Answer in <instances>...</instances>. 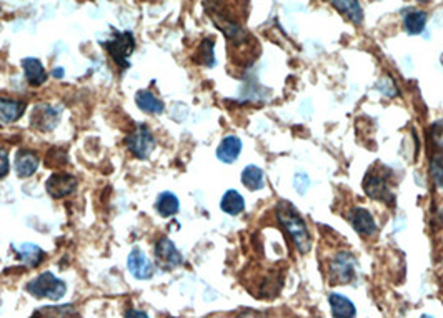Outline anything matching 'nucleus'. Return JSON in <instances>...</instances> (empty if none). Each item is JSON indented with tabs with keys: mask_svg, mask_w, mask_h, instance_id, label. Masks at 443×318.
<instances>
[{
	"mask_svg": "<svg viewBox=\"0 0 443 318\" xmlns=\"http://www.w3.org/2000/svg\"><path fill=\"white\" fill-rule=\"evenodd\" d=\"M277 217L280 223L285 228L287 234L294 240L298 252H300V254H307V252L312 248V238H310L309 228H307V225L303 222V219L297 208H295L290 201L282 200L277 207Z\"/></svg>",
	"mask_w": 443,
	"mask_h": 318,
	"instance_id": "obj_1",
	"label": "nucleus"
},
{
	"mask_svg": "<svg viewBox=\"0 0 443 318\" xmlns=\"http://www.w3.org/2000/svg\"><path fill=\"white\" fill-rule=\"evenodd\" d=\"M390 175L392 170H388L387 167H373L367 172V175L363 178V190L368 197L373 200H380L387 205H394L395 193L392 190L390 185Z\"/></svg>",
	"mask_w": 443,
	"mask_h": 318,
	"instance_id": "obj_2",
	"label": "nucleus"
},
{
	"mask_svg": "<svg viewBox=\"0 0 443 318\" xmlns=\"http://www.w3.org/2000/svg\"><path fill=\"white\" fill-rule=\"evenodd\" d=\"M27 292L35 298H49V300L57 302L67 292V285L50 271H44L32 282L27 283Z\"/></svg>",
	"mask_w": 443,
	"mask_h": 318,
	"instance_id": "obj_3",
	"label": "nucleus"
},
{
	"mask_svg": "<svg viewBox=\"0 0 443 318\" xmlns=\"http://www.w3.org/2000/svg\"><path fill=\"white\" fill-rule=\"evenodd\" d=\"M104 47L112 57V60L119 65L122 71H127L130 67L128 57L132 56L135 49V38L132 32H114V37L104 42Z\"/></svg>",
	"mask_w": 443,
	"mask_h": 318,
	"instance_id": "obj_4",
	"label": "nucleus"
},
{
	"mask_svg": "<svg viewBox=\"0 0 443 318\" xmlns=\"http://www.w3.org/2000/svg\"><path fill=\"white\" fill-rule=\"evenodd\" d=\"M125 145L140 160H147L150 157V154L154 152L155 138L149 127L142 123V125H137V129L128 135Z\"/></svg>",
	"mask_w": 443,
	"mask_h": 318,
	"instance_id": "obj_5",
	"label": "nucleus"
},
{
	"mask_svg": "<svg viewBox=\"0 0 443 318\" xmlns=\"http://www.w3.org/2000/svg\"><path fill=\"white\" fill-rule=\"evenodd\" d=\"M77 185H79V180L70 173H52L47 178L45 188L52 199L60 200L75 192Z\"/></svg>",
	"mask_w": 443,
	"mask_h": 318,
	"instance_id": "obj_6",
	"label": "nucleus"
},
{
	"mask_svg": "<svg viewBox=\"0 0 443 318\" xmlns=\"http://www.w3.org/2000/svg\"><path fill=\"white\" fill-rule=\"evenodd\" d=\"M155 258H157V265L163 270H172L182 263V255L173 245L172 240L160 238L155 245Z\"/></svg>",
	"mask_w": 443,
	"mask_h": 318,
	"instance_id": "obj_7",
	"label": "nucleus"
},
{
	"mask_svg": "<svg viewBox=\"0 0 443 318\" xmlns=\"http://www.w3.org/2000/svg\"><path fill=\"white\" fill-rule=\"evenodd\" d=\"M330 273H332V282H350L353 278V273H355V258L348 252H342L330 265Z\"/></svg>",
	"mask_w": 443,
	"mask_h": 318,
	"instance_id": "obj_8",
	"label": "nucleus"
},
{
	"mask_svg": "<svg viewBox=\"0 0 443 318\" xmlns=\"http://www.w3.org/2000/svg\"><path fill=\"white\" fill-rule=\"evenodd\" d=\"M127 265L130 273L137 280H149V278H152V275H154V265H152L149 257L143 252H140L139 248H134L130 252V255L127 258Z\"/></svg>",
	"mask_w": 443,
	"mask_h": 318,
	"instance_id": "obj_9",
	"label": "nucleus"
},
{
	"mask_svg": "<svg viewBox=\"0 0 443 318\" xmlns=\"http://www.w3.org/2000/svg\"><path fill=\"white\" fill-rule=\"evenodd\" d=\"M348 220L352 223L353 230L361 236H372L376 234V223L370 215V212L365 208H353L348 213Z\"/></svg>",
	"mask_w": 443,
	"mask_h": 318,
	"instance_id": "obj_10",
	"label": "nucleus"
},
{
	"mask_svg": "<svg viewBox=\"0 0 443 318\" xmlns=\"http://www.w3.org/2000/svg\"><path fill=\"white\" fill-rule=\"evenodd\" d=\"M60 114L57 108L50 106H37L32 112V125L40 132H50L56 129Z\"/></svg>",
	"mask_w": 443,
	"mask_h": 318,
	"instance_id": "obj_11",
	"label": "nucleus"
},
{
	"mask_svg": "<svg viewBox=\"0 0 443 318\" xmlns=\"http://www.w3.org/2000/svg\"><path fill=\"white\" fill-rule=\"evenodd\" d=\"M38 155L32 152V150H19L15 154V162H14V169L17 172V175L21 178H29L32 177L38 169Z\"/></svg>",
	"mask_w": 443,
	"mask_h": 318,
	"instance_id": "obj_12",
	"label": "nucleus"
},
{
	"mask_svg": "<svg viewBox=\"0 0 443 318\" xmlns=\"http://www.w3.org/2000/svg\"><path fill=\"white\" fill-rule=\"evenodd\" d=\"M328 2L338 14L344 15L355 25H360L363 22V9L359 0H328Z\"/></svg>",
	"mask_w": 443,
	"mask_h": 318,
	"instance_id": "obj_13",
	"label": "nucleus"
},
{
	"mask_svg": "<svg viewBox=\"0 0 443 318\" xmlns=\"http://www.w3.org/2000/svg\"><path fill=\"white\" fill-rule=\"evenodd\" d=\"M242 152V140L235 135H228L217 147V158L224 164H233Z\"/></svg>",
	"mask_w": 443,
	"mask_h": 318,
	"instance_id": "obj_14",
	"label": "nucleus"
},
{
	"mask_svg": "<svg viewBox=\"0 0 443 318\" xmlns=\"http://www.w3.org/2000/svg\"><path fill=\"white\" fill-rule=\"evenodd\" d=\"M427 21H429V14L425 10L408 9L403 14V29L408 36H420L425 30Z\"/></svg>",
	"mask_w": 443,
	"mask_h": 318,
	"instance_id": "obj_15",
	"label": "nucleus"
},
{
	"mask_svg": "<svg viewBox=\"0 0 443 318\" xmlns=\"http://www.w3.org/2000/svg\"><path fill=\"white\" fill-rule=\"evenodd\" d=\"M22 67H23V73H25L27 82H29L30 85L38 87V85L45 84L47 72H45L44 65H42L40 60L29 57V59L22 60Z\"/></svg>",
	"mask_w": 443,
	"mask_h": 318,
	"instance_id": "obj_16",
	"label": "nucleus"
},
{
	"mask_svg": "<svg viewBox=\"0 0 443 318\" xmlns=\"http://www.w3.org/2000/svg\"><path fill=\"white\" fill-rule=\"evenodd\" d=\"M25 112V103L19 100L0 99V122L10 123L19 120Z\"/></svg>",
	"mask_w": 443,
	"mask_h": 318,
	"instance_id": "obj_17",
	"label": "nucleus"
},
{
	"mask_svg": "<svg viewBox=\"0 0 443 318\" xmlns=\"http://www.w3.org/2000/svg\"><path fill=\"white\" fill-rule=\"evenodd\" d=\"M135 103H137L140 110L147 112L152 115H160L163 114V102L158 100L152 92L149 90H139L135 94Z\"/></svg>",
	"mask_w": 443,
	"mask_h": 318,
	"instance_id": "obj_18",
	"label": "nucleus"
},
{
	"mask_svg": "<svg viewBox=\"0 0 443 318\" xmlns=\"http://www.w3.org/2000/svg\"><path fill=\"white\" fill-rule=\"evenodd\" d=\"M17 257L21 258L23 265L34 269L44 260V252L37 245H32V243H22L21 247H17Z\"/></svg>",
	"mask_w": 443,
	"mask_h": 318,
	"instance_id": "obj_19",
	"label": "nucleus"
},
{
	"mask_svg": "<svg viewBox=\"0 0 443 318\" xmlns=\"http://www.w3.org/2000/svg\"><path fill=\"white\" fill-rule=\"evenodd\" d=\"M330 306H332L333 317H355L357 310L353 302H350L347 297L340 293H332L328 297Z\"/></svg>",
	"mask_w": 443,
	"mask_h": 318,
	"instance_id": "obj_20",
	"label": "nucleus"
},
{
	"mask_svg": "<svg viewBox=\"0 0 443 318\" xmlns=\"http://www.w3.org/2000/svg\"><path fill=\"white\" fill-rule=\"evenodd\" d=\"M180 208V201H178L177 195L172 192H163L158 195L157 201H155V210L160 213L162 217H173L175 213Z\"/></svg>",
	"mask_w": 443,
	"mask_h": 318,
	"instance_id": "obj_21",
	"label": "nucleus"
},
{
	"mask_svg": "<svg viewBox=\"0 0 443 318\" xmlns=\"http://www.w3.org/2000/svg\"><path fill=\"white\" fill-rule=\"evenodd\" d=\"M220 208L225 213H228V215H239L245 208L243 197L240 195L237 190H228V192H225V195L222 197Z\"/></svg>",
	"mask_w": 443,
	"mask_h": 318,
	"instance_id": "obj_22",
	"label": "nucleus"
},
{
	"mask_svg": "<svg viewBox=\"0 0 443 318\" xmlns=\"http://www.w3.org/2000/svg\"><path fill=\"white\" fill-rule=\"evenodd\" d=\"M242 184L248 190H260L263 188V172L260 167L248 165L242 172Z\"/></svg>",
	"mask_w": 443,
	"mask_h": 318,
	"instance_id": "obj_23",
	"label": "nucleus"
},
{
	"mask_svg": "<svg viewBox=\"0 0 443 318\" xmlns=\"http://www.w3.org/2000/svg\"><path fill=\"white\" fill-rule=\"evenodd\" d=\"M213 47H215V42L212 40V38H205L204 42H202L200 49H198V53H200V57H198V62L204 65H207V67H212V65H215V56H213Z\"/></svg>",
	"mask_w": 443,
	"mask_h": 318,
	"instance_id": "obj_24",
	"label": "nucleus"
},
{
	"mask_svg": "<svg viewBox=\"0 0 443 318\" xmlns=\"http://www.w3.org/2000/svg\"><path fill=\"white\" fill-rule=\"evenodd\" d=\"M430 173L435 185L443 188V152L433 154V157L430 160Z\"/></svg>",
	"mask_w": 443,
	"mask_h": 318,
	"instance_id": "obj_25",
	"label": "nucleus"
},
{
	"mask_svg": "<svg viewBox=\"0 0 443 318\" xmlns=\"http://www.w3.org/2000/svg\"><path fill=\"white\" fill-rule=\"evenodd\" d=\"M430 137L438 149L443 150V120H437L430 125Z\"/></svg>",
	"mask_w": 443,
	"mask_h": 318,
	"instance_id": "obj_26",
	"label": "nucleus"
},
{
	"mask_svg": "<svg viewBox=\"0 0 443 318\" xmlns=\"http://www.w3.org/2000/svg\"><path fill=\"white\" fill-rule=\"evenodd\" d=\"M10 170V160H9V154H7L5 149L0 147V180L7 177Z\"/></svg>",
	"mask_w": 443,
	"mask_h": 318,
	"instance_id": "obj_27",
	"label": "nucleus"
},
{
	"mask_svg": "<svg viewBox=\"0 0 443 318\" xmlns=\"http://www.w3.org/2000/svg\"><path fill=\"white\" fill-rule=\"evenodd\" d=\"M127 317H147L145 312H127Z\"/></svg>",
	"mask_w": 443,
	"mask_h": 318,
	"instance_id": "obj_28",
	"label": "nucleus"
},
{
	"mask_svg": "<svg viewBox=\"0 0 443 318\" xmlns=\"http://www.w3.org/2000/svg\"><path fill=\"white\" fill-rule=\"evenodd\" d=\"M62 73H64V71H62V69H57V71L53 72V75H56V77H62Z\"/></svg>",
	"mask_w": 443,
	"mask_h": 318,
	"instance_id": "obj_29",
	"label": "nucleus"
},
{
	"mask_svg": "<svg viewBox=\"0 0 443 318\" xmlns=\"http://www.w3.org/2000/svg\"><path fill=\"white\" fill-rule=\"evenodd\" d=\"M417 2H418V3H429L430 0H417Z\"/></svg>",
	"mask_w": 443,
	"mask_h": 318,
	"instance_id": "obj_30",
	"label": "nucleus"
},
{
	"mask_svg": "<svg viewBox=\"0 0 443 318\" xmlns=\"http://www.w3.org/2000/svg\"><path fill=\"white\" fill-rule=\"evenodd\" d=\"M442 64H443V56H442Z\"/></svg>",
	"mask_w": 443,
	"mask_h": 318,
	"instance_id": "obj_31",
	"label": "nucleus"
},
{
	"mask_svg": "<svg viewBox=\"0 0 443 318\" xmlns=\"http://www.w3.org/2000/svg\"><path fill=\"white\" fill-rule=\"evenodd\" d=\"M0 10H2V7H0Z\"/></svg>",
	"mask_w": 443,
	"mask_h": 318,
	"instance_id": "obj_32",
	"label": "nucleus"
}]
</instances>
